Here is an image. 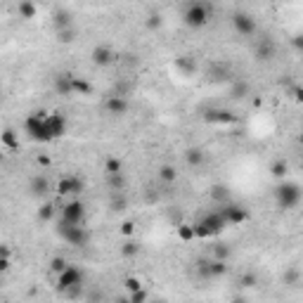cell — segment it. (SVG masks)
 <instances>
[{
  "instance_id": "cell-1",
  "label": "cell",
  "mask_w": 303,
  "mask_h": 303,
  "mask_svg": "<svg viewBox=\"0 0 303 303\" xmlns=\"http://www.w3.org/2000/svg\"><path fill=\"white\" fill-rule=\"evenodd\" d=\"M192 228H194V237H199V240H211V237L223 234L228 223H225V218L220 216V211H208Z\"/></svg>"
},
{
  "instance_id": "cell-2",
  "label": "cell",
  "mask_w": 303,
  "mask_h": 303,
  "mask_svg": "<svg viewBox=\"0 0 303 303\" xmlns=\"http://www.w3.org/2000/svg\"><path fill=\"white\" fill-rule=\"evenodd\" d=\"M275 199H277V206L282 211H289V208L298 206V202H301V188H298V182H292V180L280 182L275 190Z\"/></svg>"
},
{
  "instance_id": "cell-3",
  "label": "cell",
  "mask_w": 303,
  "mask_h": 303,
  "mask_svg": "<svg viewBox=\"0 0 303 303\" xmlns=\"http://www.w3.org/2000/svg\"><path fill=\"white\" fill-rule=\"evenodd\" d=\"M45 114L48 112H34V114L26 116V121H24V130L31 140H36V142H52V138L48 133V126H45Z\"/></svg>"
},
{
  "instance_id": "cell-4",
  "label": "cell",
  "mask_w": 303,
  "mask_h": 303,
  "mask_svg": "<svg viewBox=\"0 0 303 303\" xmlns=\"http://www.w3.org/2000/svg\"><path fill=\"white\" fill-rule=\"evenodd\" d=\"M54 232L60 234V240L66 242L69 246H86L90 242V232L83 225H66V223H57Z\"/></svg>"
},
{
  "instance_id": "cell-5",
  "label": "cell",
  "mask_w": 303,
  "mask_h": 303,
  "mask_svg": "<svg viewBox=\"0 0 303 303\" xmlns=\"http://www.w3.org/2000/svg\"><path fill=\"white\" fill-rule=\"evenodd\" d=\"M83 282H86V272H83L78 266H72V263H69V266L57 275V284L54 286H57L60 294H66V292L74 289V286H83Z\"/></svg>"
},
{
  "instance_id": "cell-6",
  "label": "cell",
  "mask_w": 303,
  "mask_h": 303,
  "mask_svg": "<svg viewBox=\"0 0 303 303\" xmlns=\"http://www.w3.org/2000/svg\"><path fill=\"white\" fill-rule=\"evenodd\" d=\"M60 223H66V225H83L86 223V204L80 202L78 196L69 199V202L60 208Z\"/></svg>"
},
{
  "instance_id": "cell-7",
  "label": "cell",
  "mask_w": 303,
  "mask_h": 303,
  "mask_svg": "<svg viewBox=\"0 0 303 303\" xmlns=\"http://www.w3.org/2000/svg\"><path fill=\"white\" fill-rule=\"evenodd\" d=\"M211 12H214L211 5H206V2H192L185 10V24L190 28H204L211 22Z\"/></svg>"
},
{
  "instance_id": "cell-8",
  "label": "cell",
  "mask_w": 303,
  "mask_h": 303,
  "mask_svg": "<svg viewBox=\"0 0 303 303\" xmlns=\"http://www.w3.org/2000/svg\"><path fill=\"white\" fill-rule=\"evenodd\" d=\"M86 188V182L80 176H62V178L57 180V194L60 196H78Z\"/></svg>"
},
{
  "instance_id": "cell-9",
  "label": "cell",
  "mask_w": 303,
  "mask_h": 303,
  "mask_svg": "<svg viewBox=\"0 0 303 303\" xmlns=\"http://www.w3.org/2000/svg\"><path fill=\"white\" fill-rule=\"evenodd\" d=\"M232 26H234V31L244 38H251L256 31H258L256 19L251 17V14H246V12H234V14H232Z\"/></svg>"
},
{
  "instance_id": "cell-10",
  "label": "cell",
  "mask_w": 303,
  "mask_h": 303,
  "mask_svg": "<svg viewBox=\"0 0 303 303\" xmlns=\"http://www.w3.org/2000/svg\"><path fill=\"white\" fill-rule=\"evenodd\" d=\"M218 211H220V216L225 218V223H228V225H242V223H246V220H249V211H246L244 206H240V204H232V202L223 204Z\"/></svg>"
},
{
  "instance_id": "cell-11",
  "label": "cell",
  "mask_w": 303,
  "mask_h": 303,
  "mask_svg": "<svg viewBox=\"0 0 303 303\" xmlns=\"http://www.w3.org/2000/svg\"><path fill=\"white\" fill-rule=\"evenodd\" d=\"M45 126H48L50 138L57 140V138H62V135L66 133V116H64L62 112H48V114H45Z\"/></svg>"
},
{
  "instance_id": "cell-12",
  "label": "cell",
  "mask_w": 303,
  "mask_h": 303,
  "mask_svg": "<svg viewBox=\"0 0 303 303\" xmlns=\"http://www.w3.org/2000/svg\"><path fill=\"white\" fill-rule=\"evenodd\" d=\"M204 118L208 124H218V126H232L237 124V116L228 112V109H208L204 114Z\"/></svg>"
},
{
  "instance_id": "cell-13",
  "label": "cell",
  "mask_w": 303,
  "mask_h": 303,
  "mask_svg": "<svg viewBox=\"0 0 303 303\" xmlns=\"http://www.w3.org/2000/svg\"><path fill=\"white\" fill-rule=\"evenodd\" d=\"M116 62V52L109 48V45H98L95 50H92V64H98V66H109V64Z\"/></svg>"
},
{
  "instance_id": "cell-14",
  "label": "cell",
  "mask_w": 303,
  "mask_h": 303,
  "mask_svg": "<svg viewBox=\"0 0 303 303\" xmlns=\"http://www.w3.org/2000/svg\"><path fill=\"white\" fill-rule=\"evenodd\" d=\"M275 50H277L275 40H272L270 36H263L258 40V45H256V57L263 60V62H268V60H272V57H275Z\"/></svg>"
},
{
  "instance_id": "cell-15",
  "label": "cell",
  "mask_w": 303,
  "mask_h": 303,
  "mask_svg": "<svg viewBox=\"0 0 303 303\" xmlns=\"http://www.w3.org/2000/svg\"><path fill=\"white\" fill-rule=\"evenodd\" d=\"M72 83H74V74H69V72L57 74L54 76V90H57V95H74Z\"/></svg>"
},
{
  "instance_id": "cell-16",
  "label": "cell",
  "mask_w": 303,
  "mask_h": 303,
  "mask_svg": "<svg viewBox=\"0 0 303 303\" xmlns=\"http://www.w3.org/2000/svg\"><path fill=\"white\" fill-rule=\"evenodd\" d=\"M104 107H107L109 114L124 116L126 112H128V100H126V98H118V95H109V100L104 102Z\"/></svg>"
},
{
  "instance_id": "cell-17",
  "label": "cell",
  "mask_w": 303,
  "mask_h": 303,
  "mask_svg": "<svg viewBox=\"0 0 303 303\" xmlns=\"http://www.w3.org/2000/svg\"><path fill=\"white\" fill-rule=\"evenodd\" d=\"M0 142H2V147L10 150V152L19 150V138H17V133H14L12 128H8V130H2V133H0Z\"/></svg>"
},
{
  "instance_id": "cell-18",
  "label": "cell",
  "mask_w": 303,
  "mask_h": 303,
  "mask_svg": "<svg viewBox=\"0 0 303 303\" xmlns=\"http://www.w3.org/2000/svg\"><path fill=\"white\" fill-rule=\"evenodd\" d=\"M69 26H74L72 12L69 10H54V28L62 31V28H69Z\"/></svg>"
},
{
  "instance_id": "cell-19",
  "label": "cell",
  "mask_w": 303,
  "mask_h": 303,
  "mask_svg": "<svg viewBox=\"0 0 303 303\" xmlns=\"http://www.w3.org/2000/svg\"><path fill=\"white\" fill-rule=\"evenodd\" d=\"M104 173H107V178L124 173V164H121V159H116V156H107V159H104Z\"/></svg>"
},
{
  "instance_id": "cell-20",
  "label": "cell",
  "mask_w": 303,
  "mask_h": 303,
  "mask_svg": "<svg viewBox=\"0 0 303 303\" xmlns=\"http://www.w3.org/2000/svg\"><path fill=\"white\" fill-rule=\"evenodd\" d=\"M48 190H50V182H48L45 176H34V178H31V192H34V194L43 196Z\"/></svg>"
},
{
  "instance_id": "cell-21",
  "label": "cell",
  "mask_w": 303,
  "mask_h": 303,
  "mask_svg": "<svg viewBox=\"0 0 303 303\" xmlns=\"http://www.w3.org/2000/svg\"><path fill=\"white\" fill-rule=\"evenodd\" d=\"M211 199L218 202L220 206L228 204V202H230V190L225 188V185H214V188H211Z\"/></svg>"
},
{
  "instance_id": "cell-22",
  "label": "cell",
  "mask_w": 303,
  "mask_h": 303,
  "mask_svg": "<svg viewBox=\"0 0 303 303\" xmlns=\"http://www.w3.org/2000/svg\"><path fill=\"white\" fill-rule=\"evenodd\" d=\"M185 161H188L190 166H202L204 164V152L199 150V147H190L185 152Z\"/></svg>"
},
{
  "instance_id": "cell-23",
  "label": "cell",
  "mask_w": 303,
  "mask_h": 303,
  "mask_svg": "<svg viewBox=\"0 0 303 303\" xmlns=\"http://www.w3.org/2000/svg\"><path fill=\"white\" fill-rule=\"evenodd\" d=\"M72 90L76 92V95H90V92H92V86H90L86 78H80V76H74Z\"/></svg>"
},
{
  "instance_id": "cell-24",
  "label": "cell",
  "mask_w": 303,
  "mask_h": 303,
  "mask_svg": "<svg viewBox=\"0 0 303 303\" xmlns=\"http://www.w3.org/2000/svg\"><path fill=\"white\" fill-rule=\"evenodd\" d=\"M176 66H178L180 72H185L188 76L196 72V64H194V60H192V57H178V60H176Z\"/></svg>"
},
{
  "instance_id": "cell-25",
  "label": "cell",
  "mask_w": 303,
  "mask_h": 303,
  "mask_svg": "<svg viewBox=\"0 0 303 303\" xmlns=\"http://www.w3.org/2000/svg\"><path fill=\"white\" fill-rule=\"evenodd\" d=\"M17 12H19V17L22 19H34L36 17V12H38V8L34 5V2H19Z\"/></svg>"
},
{
  "instance_id": "cell-26",
  "label": "cell",
  "mask_w": 303,
  "mask_h": 303,
  "mask_svg": "<svg viewBox=\"0 0 303 303\" xmlns=\"http://www.w3.org/2000/svg\"><path fill=\"white\" fill-rule=\"evenodd\" d=\"M54 214H57V208H54V204H43L40 208H38V220H43V223H48V220H52Z\"/></svg>"
},
{
  "instance_id": "cell-27",
  "label": "cell",
  "mask_w": 303,
  "mask_h": 303,
  "mask_svg": "<svg viewBox=\"0 0 303 303\" xmlns=\"http://www.w3.org/2000/svg\"><path fill=\"white\" fill-rule=\"evenodd\" d=\"M225 272H228V260L211 258V280H216V277H223Z\"/></svg>"
},
{
  "instance_id": "cell-28",
  "label": "cell",
  "mask_w": 303,
  "mask_h": 303,
  "mask_svg": "<svg viewBox=\"0 0 303 303\" xmlns=\"http://www.w3.org/2000/svg\"><path fill=\"white\" fill-rule=\"evenodd\" d=\"M140 254V246H138V242L135 240H128L121 246V256H126V258H133V256H138Z\"/></svg>"
},
{
  "instance_id": "cell-29",
  "label": "cell",
  "mask_w": 303,
  "mask_h": 303,
  "mask_svg": "<svg viewBox=\"0 0 303 303\" xmlns=\"http://www.w3.org/2000/svg\"><path fill=\"white\" fill-rule=\"evenodd\" d=\"M159 178L164 180V182H176V178H178V170L166 164V166H161V168H159Z\"/></svg>"
},
{
  "instance_id": "cell-30",
  "label": "cell",
  "mask_w": 303,
  "mask_h": 303,
  "mask_svg": "<svg viewBox=\"0 0 303 303\" xmlns=\"http://www.w3.org/2000/svg\"><path fill=\"white\" fill-rule=\"evenodd\" d=\"M196 275L202 277V280H211V260H196Z\"/></svg>"
},
{
  "instance_id": "cell-31",
  "label": "cell",
  "mask_w": 303,
  "mask_h": 303,
  "mask_svg": "<svg viewBox=\"0 0 303 303\" xmlns=\"http://www.w3.org/2000/svg\"><path fill=\"white\" fill-rule=\"evenodd\" d=\"M286 170H289V166H286V161H284V159H277L275 164L270 166V173H272L275 178H284Z\"/></svg>"
},
{
  "instance_id": "cell-32",
  "label": "cell",
  "mask_w": 303,
  "mask_h": 303,
  "mask_svg": "<svg viewBox=\"0 0 303 303\" xmlns=\"http://www.w3.org/2000/svg\"><path fill=\"white\" fill-rule=\"evenodd\" d=\"M178 237H180L182 242H192V240H196V237H194V228H192V225H188V223L178 225Z\"/></svg>"
},
{
  "instance_id": "cell-33",
  "label": "cell",
  "mask_w": 303,
  "mask_h": 303,
  "mask_svg": "<svg viewBox=\"0 0 303 303\" xmlns=\"http://www.w3.org/2000/svg\"><path fill=\"white\" fill-rule=\"evenodd\" d=\"M74 38H76V26H69V28L57 31V40H60V43H72Z\"/></svg>"
},
{
  "instance_id": "cell-34",
  "label": "cell",
  "mask_w": 303,
  "mask_h": 303,
  "mask_svg": "<svg viewBox=\"0 0 303 303\" xmlns=\"http://www.w3.org/2000/svg\"><path fill=\"white\" fill-rule=\"evenodd\" d=\"M126 289H128V292H130V294H133V292H140V289H144L142 286V282H140V277H126Z\"/></svg>"
},
{
  "instance_id": "cell-35",
  "label": "cell",
  "mask_w": 303,
  "mask_h": 303,
  "mask_svg": "<svg viewBox=\"0 0 303 303\" xmlns=\"http://www.w3.org/2000/svg\"><path fill=\"white\" fill-rule=\"evenodd\" d=\"M246 92H249V83L246 80H240V83L232 86V98H244Z\"/></svg>"
},
{
  "instance_id": "cell-36",
  "label": "cell",
  "mask_w": 303,
  "mask_h": 303,
  "mask_svg": "<svg viewBox=\"0 0 303 303\" xmlns=\"http://www.w3.org/2000/svg\"><path fill=\"white\" fill-rule=\"evenodd\" d=\"M128 301L130 303H150V294H147V289H140V292H133V294L128 296Z\"/></svg>"
},
{
  "instance_id": "cell-37",
  "label": "cell",
  "mask_w": 303,
  "mask_h": 303,
  "mask_svg": "<svg viewBox=\"0 0 303 303\" xmlns=\"http://www.w3.org/2000/svg\"><path fill=\"white\" fill-rule=\"evenodd\" d=\"M214 256H216V260H228L230 258V246L228 244H218L214 249Z\"/></svg>"
},
{
  "instance_id": "cell-38",
  "label": "cell",
  "mask_w": 303,
  "mask_h": 303,
  "mask_svg": "<svg viewBox=\"0 0 303 303\" xmlns=\"http://www.w3.org/2000/svg\"><path fill=\"white\" fill-rule=\"evenodd\" d=\"M66 266H69V263H66V260H64L62 256H54V258L50 260V270H52L54 275H60V272H62V270H64Z\"/></svg>"
},
{
  "instance_id": "cell-39",
  "label": "cell",
  "mask_w": 303,
  "mask_h": 303,
  "mask_svg": "<svg viewBox=\"0 0 303 303\" xmlns=\"http://www.w3.org/2000/svg\"><path fill=\"white\" fill-rule=\"evenodd\" d=\"M124 185H126V180H124V176H121V173L109 178V188L114 190V192H121V190H124Z\"/></svg>"
},
{
  "instance_id": "cell-40",
  "label": "cell",
  "mask_w": 303,
  "mask_h": 303,
  "mask_svg": "<svg viewBox=\"0 0 303 303\" xmlns=\"http://www.w3.org/2000/svg\"><path fill=\"white\" fill-rule=\"evenodd\" d=\"M112 208L114 211H124L126 208V199L121 196V192H114V196H112Z\"/></svg>"
},
{
  "instance_id": "cell-41",
  "label": "cell",
  "mask_w": 303,
  "mask_h": 303,
  "mask_svg": "<svg viewBox=\"0 0 303 303\" xmlns=\"http://www.w3.org/2000/svg\"><path fill=\"white\" fill-rule=\"evenodd\" d=\"M240 284L244 286V289H251V286H256V275H254V272H246V275H242Z\"/></svg>"
},
{
  "instance_id": "cell-42",
  "label": "cell",
  "mask_w": 303,
  "mask_h": 303,
  "mask_svg": "<svg viewBox=\"0 0 303 303\" xmlns=\"http://www.w3.org/2000/svg\"><path fill=\"white\" fill-rule=\"evenodd\" d=\"M121 232H124L126 237H133V232H135V223H133V220H126V223L121 225Z\"/></svg>"
},
{
  "instance_id": "cell-43",
  "label": "cell",
  "mask_w": 303,
  "mask_h": 303,
  "mask_svg": "<svg viewBox=\"0 0 303 303\" xmlns=\"http://www.w3.org/2000/svg\"><path fill=\"white\" fill-rule=\"evenodd\" d=\"M161 26V17L159 14H150L147 17V28H159Z\"/></svg>"
},
{
  "instance_id": "cell-44",
  "label": "cell",
  "mask_w": 303,
  "mask_h": 303,
  "mask_svg": "<svg viewBox=\"0 0 303 303\" xmlns=\"http://www.w3.org/2000/svg\"><path fill=\"white\" fill-rule=\"evenodd\" d=\"M10 254H12V249L8 244H0V258H10Z\"/></svg>"
},
{
  "instance_id": "cell-45",
  "label": "cell",
  "mask_w": 303,
  "mask_h": 303,
  "mask_svg": "<svg viewBox=\"0 0 303 303\" xmlns=\"http://www.w3.org/2000/svg\"><path fill=\"white\" fill-rule=\"evenodd\" d=\"M286 282H289V284H296V282H298V272H296V270H292V272L286 275Z\"/></svg>"
},
{
  "instance_id": "cell-46",
  "label": "cell",
  "mask_w": 303,
  "mask_h": 303,
  "mask_svg": "<svg viewBox=\"0 0 303 303\" xmlns=\"http://www.w3.org/2000/svg\"><path fill=\"white\" fill-rule=\"evenodd\" d=\"M10 270V258H0V275Z\"/></svg>"
},
{
  "instance_id": "cell-47",
  "label": "cell",
  "mask_w": 303,
  "mask_h": 303,
  "mask_svg": "<svg viewBox=\"0 0 303 303\" xmlns=\"http://www.w3.org/2000/svg\"><path fill=\"white\" fill-rule=\"evenodd\" d=\"M38 164H40V166H48V164H50V159H48V156H38Z\"/></svg>"
},
{
  "instance_id": "cell-48",
  "label": "cell",
  "mask_w": 303,
  "mask_h": 303,
  "mask_svg": "<svg viewBox=\"0 0 303 303\" xmlns=\"http://www.w3.org/2000/svg\"><path fill=\"white\" fill-rule=\"evenodd\" d=\"M116 303H130V301H128V298H118V301H116Z\"/></svg>"
},
{
  "instance_id": "cell-49",
  "label": "cell",
  "mask_w": 303,
  "mask_h": 303,
  "mask_svg": "<svg viewBox=\"0 0 303 303\" xmlns=\"http://www.w3.org/2000/svg\"><path fill=\"white\" fill-rule=\"evenodd\" d=\"M0 286H2V275H0Z\"/></svg>"
},
{
  "instance_id": "cell-50",
  "label": "cell",
  "mask_w": 303,
  "mask_h": 303,
  "mask_svg": "<svg viewBox=\"0 0 303 303\" xmlns=\"http://www.w3.org/2000/svg\"><path fill=\"white\" fill-rule=\"evenodd\" d=\"M150 303H164V301H150Z\"/></svg>"
},
{
  "instance_id": "cell-51",
  "label": "cell",
  "mask_w": 303,
  "mask_h": 303,
  "mask_svg": "<svg viewBox=\"0 0 303 303\" xmlns=\"http://www.w3.org/2000/svg\"><path fill=\"white\" fill-rule=\"evenodd\" d=\"M0 161H2V152H0Z\"/></svg>"
}]
</instances>
